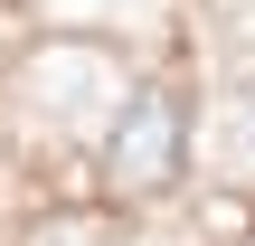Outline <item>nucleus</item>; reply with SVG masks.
<instances>
[{
    "label": "nucleus",
    "mask_w": 255,
    "mask_h": 246,
    "mask_svg": "<svg viewBox=\"0 0 255 246\" xmlns=\"http://www.w3.org/2000/svg\"><path fill=\"white\" fill-rule=\"evenodd\" d=\"M237 114H246V152H255V85H246V104H237Z\"/></svg>",
    "instance_id": "3"
},
{
    "label": "nucleus",
    "mask_w": 255,
    "mask_h": 246,
    "mask_svg": "<svg viewBox=\"0 0 255 246\" xmlns=\"http://www.w3.org/2000/svg\"><path fill=\"white\" fill-rule=\"evenodd\" d=\"M246 246H255V237H246Z\"/></svg>",
    "instance_id": "4"
},
{
    "label": "nucleus",
    "mask_w": 255,
    "mask_h": 246,
    "mask_svg": "<svg viewBox=\"0 0 255 246\" xmlns=\"http://www.w3.org/2000/svg\"><path fill=\"white\" fill-rule=\"evenodd\" d=\"M180 180V104L170 95H132L123 123H114V190L123 199H151Z\"/></svg>",
    "instance_id": "1"
},
{
    "label": "nucleus",
    "mask_w": 255,
    "mask_h": 246,
    "mask_svg": "<svg viewBox=\"0 0 255 246\" xmlns=\"http://www.w3.org/2000/svg\"><path fill=\"white\" fill-rule=\"evenodd\" d=\"M28 246H114V218H47Z\"/></svg>",
    "instance_id": "2"
}]
</instances>
